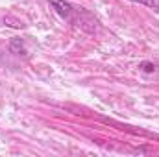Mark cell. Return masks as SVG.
I'll list each match as a JSON object with an SVG mask.
<instances>
[{
    "label": "cell",
    "mask_w": 159,
    "mask_h": 157,
    "mask_svg": "<svg viewBox=\"0 0 159 157\" xmlns=\"http://www.w3.org/2000/svg\"><path fill=\"white\" fill-rule=\"evenodd\" d=\"M48 4L52 6V9L61 17L65 19L67 22L70 24H76L80 28H83L85 32H94L96 30V19L83 7H74L70 2L67 0H48Z\"/></svg>",
    "instance_id": "obj_1"
},
{
    "label": "cell",
    "mask_w": 159,
    "mask_h": 157,
    "mask_svg": "<svg viewBox=\"0 0 159 157\" xmlns=\"http://www.w3.org/2000/svg\"><path fill=\"white\" fill-rule=\"evenodd\" d=\"M9 50L11 52H15V54H26V50H24V44H22V41L20 39H13L9 43Z\"/></svg>",
    "instance_id": "obj_2"
},
{
    "label": "cell",
    "mask_w": 159,
    "mask_h": 157,
    "mask_svg": "<svg viewBox=\"0 0 159 157\" xmlns=\"http://www.w3.org/2000/svg\"><path fill=\"white\" fill-rule=\"evenodd\" d=\"M139 67H141L143 72H156V69H157V67H156L154 63H150V61H143Z\"/></svg>",
    "instance_id": "obj_3"
},
{
    "label": "cell",
    "mask_w": 159,
    "mask_h": 157,
    "mask_svg": "<svg viewBox=\"0 0 159 157\" xmlns=\"http://www.w3.org/2000/svg\"><path fill=\"white\" fill-rule=\"evenodd\" d=\"M133 2H139V4H144V6H148V7L159 9V0H133Z\"/></svg>",
    "instance_id": "obj_4"
}]
</instances>
